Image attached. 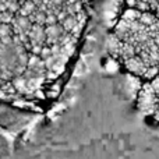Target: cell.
I'll use <instances>...</instances> for the list:
<instances>
[{
    "instance_id": "1",
    "label": "cell",
    "mask_w": 159,
    "mask_h": 159,
    "mask_svg": "<svg viewBox=\"0 0 159 159\" xmlns=\"http://www.w3.org/2000/svg\"><path fill=\"white\" fill-rule=\"evenodd\" d=\"M159 96L152 88L151 82L144 84L141 87L140 92L137 96V107L143 115H154L155 110L158 109Z\"/></svg>"
},
{
    "instance_id": "2",
    "label": "cell",
    "mask_w": 159,
    "mask_h": 159,
    "mask_svg": "<svg viewBox=\"0 0 159 159\" xmlns=\"http://www.w3.org/2000/svg\"><path fill=\"white\" fill-rule=\"evenodd\" d=\"M31 27H32V21L28 17L20 16V14H16V17L11 21V28H13L14 35L24 43L25 48L28 46V34H30Z\"/></svg>"
},
{
    "instance_id": "3",
    "label": "cell",
    "mask_w": 159,
    "mask_h": 159,
    "mask_svg": "<svg viewBox=\"0 0 159 159\" xmlns=\"http://www.w3.org/2000/svg\"><path fill=\"white\" fill-rule=\"evenodd\" d=\"M123 64L129 73H131V74H134V75H141V77H144V74L147 73V70H148V67H149L148 64L137 55L123 60Z\"/></svg>"
},
{
    "instance_id": "4",
    "label": "cell",
    "mask_w": 159,
    "mask_h": 159,
    "mask_svg": "<svg viewBox=\"0 0 159 159\" xmlns=\"http://www.w3.org/2000/svg\"><path fill=\"white\" fill-rule=\"evenodd\" d=\"M35 8H36V6L32 0H25V2H22L21 4H20V8H18V11H17V14L24 16V17H30L31 14L35 11Z\"/></svg>"
},
{
    "instance_id": "5",
    "label": "cell",
    "mask_w": 159,
    "mask_h": 159,
    "mask_svg": "<svg viewBox=\"0 0 159 159\" xmlns=\"http://www.w3.org/2000/svg\"><path fill=\"white\" fill-rule=\"evenodd\" d=\"M28 18L32 21V24H39V25H46V13L43 10L36 7L35 11L31 14Z\"/></svg>"
},
{
    "instance_id": "6",
    "label": "cell",
    "mask_w": 159,
    "mask_h": 159,
    "mask_svg": "<svg viewBox=\"0 0 159 159\" xmlns=\"http://www.w3.org/2000/svg\"><path fill=\"white\" fill-rule=\"evenodd\" d=\"M152 116H154V117H155V120L159 121V107H158L157 110H155V113H154V115H152Z\"/></svg>"
},
{
    "instance_id": "7",
    "label": "cell",
    "mask_w": 159,
    "mask_h": 159,
    "mask_svg": "<svg viewBox=\"0 0 159 159\" xmlns=\"http://www.w3.org/2000/svg\"><path fill=\"white\" fill-rule=\"evenodd\" d=\"M22 2H25V0H20V3H22Z\"/></svg>"
},
{
    "instance_id": "8",
    "label": "cell",
    "mask_w": 159,
    "mask_h": 159,
    "mask_svg": "<svg viewBox=\"0 0 159 159\" xmlns=\"http://www.w3.org/2000/svg\"><path fill=\"white\" fill-rule=\"evenodd\" d=\"M158 107H159V103H158Z\"/></svg>"
}]
</instances>
